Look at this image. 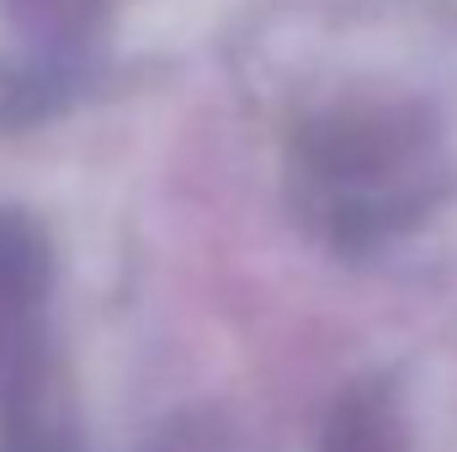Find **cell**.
Returning <instances> with one entry per match:
<instances>
[{
  "instance_id": "3957f363",
  "label": "cell",
  "mask_w": 457,
  "mask_h": 452,
  "mask_svg": "<svg viewBox=\"0 0 457 452\" xmlns=\"http://www.w3.org/2000/svg\"><path fill=\"white\" fill-rule=\"evenodd\" d=\"M128 0H0V128L70 107L117 59Z\"/></svg>"
},
{
  "instance_id": "277c9868",
  "label": "cell",
  "mask_w": 457,
  "mask_h": 452,
  "mask_svg": "<svg viewBox=\"0 0 457 452\" xmlns=\"http://www.w3.org/2000/svg\"><path fill=\"white\" fill-rule=\"evenodd\" d=\"M320 452H415L410 394L394 372L345 383L320 426Z\"/></svg>"
},
{
  "instance_id": "5b68a950",
  "label": "cell",
  "mask_w": 457,
  "mask_h": 452,
  "mask_svg": "<svg viewBox=\"0 0 457 452\" xmlns=\"http://www.w3.org/2000/svg\"><path fill=\"white\" fill-rule=\"evenodd\" d=\"M133 452H234V437L213 410H181L165 426H154Z\"/></svg>"
},
{
  "instance_id": "7a4b0ae2",
  "label": "cell",
  "mask_w": 457,
  "mask_h": 452,
  "mask_svg": "<svg viewBox=\"0 0 457 452\" xmlns=\"http://www.w3.org/2000/svg\"><path fill=\"white\" fill-rule=\"evenodd\" d=\"M54 239L0 208V452H86V415L54 325Z\"/></svg>"
},
{
  "instance_id": "6da1fadb",
  "label": "cell",
  "mask_w": 457,
  "mask_h": 452,
  "mask_svg": "<svg viewBox=\"0 0 457 452\" xmlns=\"http://www.w3.org/2000/svg\"><path fill=\"white\" fill-rule=\"evenodd\" d=\"M282 181L287 208L325 250L372 261L453 203L457 149L431 96L356 86L298 113Z\"/></svg>"
}]
</instances>
